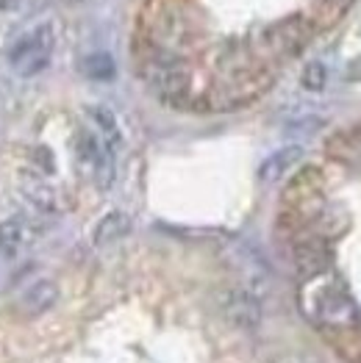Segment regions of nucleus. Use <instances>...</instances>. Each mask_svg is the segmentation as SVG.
Segmentation results:
<instances>
[{"mask_svg":"<svg viewBox=\"0 0 361 363\" xmlns=\"http://www.w3.org/2000/svg\"><path fill=\"white\" fill-rule=\"evenodd\" d=\"M145 39L151 50L180 56L198 42V26L180 0H151L142 11Z\"/></svg>","mask_w":361,"mask_h":363,"instance_id":"nucleus-1","label":"nucleus"},{"mask_svg":"<svg viewBox=\"0 0 361 363\" xmlns=\"http://www.w3.org/2000/svg\"><path fill=\"white\" fill-rule=\"evenodd\" d=\"M142 78L164 103H180L189 97V89H192V75L180 56L158 53V50H151L145 56Z\"/></svg>","mask_w":361,"mask_h":363,"instance_id":"nucleus-2","label":"nucleus"},{"mask_svg":"<svg viewBox=\"0 0 361 363\" xmlns=\"http://www.w3.org/2000/svg\"><path fill=\"white\" fill-rule=\"evenodd\" d=\"M53 50H56V33H53V26L50 23H42L36 28L26 33L9 53V61L14 67L17 75L23 78H33L39 75L50 59H53Z\"/></svg>","mask_w":361,"mask_h":363,"instance_id":"nucleus-3","label":"nucleus"},{"mask_svg":"<svg viewBox=\"0 0 361 363\" xmlns=\"http://www.w3.org/2000/svg\"><path fill=\"white\" fill-rule=\"evenodd\" d=\"M75 155L97 189H109L114 183V155L117 152L109 150V145L92 128H81L75 133Z\"/></svg>","mask_w":361,"mask_h":363,"instance_id":"nucleus-4","label":"nucleus"},{"mask_svg":"<svg viewBox=\"0 0 361 363\" xmlns=\"http://www.w3.org/2000/svg\"><path fill=\"white\" fill-rule=\"evenodd\" d=\"M311 20L306 14H289L278 23H272L270 28L262 33V42H264V50L270 56L278 59H286V56H295L306 48V42L311 39Z\"/></svg>","mask_w":361,"mask_h":363,"instance_id":"nucleus-5","label":"nucleus"},{"mask_svg":"<svg viewBox=\"0 0 361 363\" xmlns=\"http://www.w3.org/2000/svg\"><path fill=\"white\" fill-rule=\"evenodd\" d=\"M317 316L328 325H350L356 319V303L342 286H325L317 294Z\"/></svg>","mask_w":361,"mask_h":363,"instance_id":"nucleus-6","label":"nucleus"},{"mask_svg":"<svg viewBox=\"0 0 361 363\" xmlns=\"http://www.w3.org/2000/svg\"><path fill=\"white\" fill-rule=\"evenodd\" d=\"M222 308H225L228 322L242 328V330H253V328H259V322H262V303H259V297L250 294L247 289H234V291H228Z\"/></svg>","mask_w":361,"mask_h":363,"instance_id":"nucleus-7","label":"nucleus"},{"mask_svg":"<svg viewBox=\"0 0 361 363\" xmlns=\"http://www.w3.org/2000/svg\"><path fill=\"white\" fill-rule=\"evenodd\" d=\"M295 264H298V272L301 277L311 280L317 274H323L331 264V252L323 239H306L295 247Z\"/></svg>","mask_w":361,"mask_h":363,"instance_id":"nucleus-8","label":"nucleus"},{"mask_svg":"<svg viewBox=\"0 0 361 363\" xmlns=\"http://www.w3.org/2000/svg\"><path fill=\"white\" fill-rule=\"evenodd\" d=\"M33 236H36V230L26 216H9L6 222H0V252L14 258L33 242Z\"/></svg>","mask_w":361,"mask_h":363,"instance_id":"nucleus-9","label":"nucleus"},{"mask_svg":"<svg viewBox=\"0 0 361 363\" xmlns=\"http://www.w3.org/2000/svg\"><path fill=\"white\" fill-rule=\"evenodd\" d=\"M56 300H59V286L53 280H36V283H31L28 289L23 291L20 311L26 316H42V313H48L56 305Z\"/></svg>","mask_w":361,"mask_h":363,"instance_id":"nucleus-10","label":"nucleus"},{"mask_svg":"<svg viewBox=\"0 0 361 363\" xmlns=\"http://www.w3.org/2000/svg\"><path fill=\"white\" fill-rule=\"evenodd\" d=\"M87 120H90L92 130L109 145V150H114V152L120 150L122 130L112 108H106V106H90V108H87Z\"/></svg>","mask_w":361,"mask_h":363,"instance_id":"nucleus-11","label":"nucleus"},{"mask_svg":"<svg viewBox=\"0 0 361 363\" xmlns=\"http://www.w3.org/2000/svg\"><path fill=\"white\" fill-rule=\"evenodd\" d=\"M303 158V147L301 145H289V147H281L278 152H272L270 158H264V164L259 167V178L264 183H275L281 181L298 161Z\"/></svg>","mask_w":361,"mask_h":363,"instance_id":"nucleus-12","label":"nucleus"},{"mask_svg":"<svg viewBox=\"0 0 361 363\" xmlns=\"http://www.w3.org/2000/svg\"><path fill=\"white\" fill-rule=\"evenodd\" d=\"M128 233H131V216L122 211H112L97 222L92 242L97 244V247H103V244L120 242L122 236H128Z\"/></svg>","mask_w":361,"mask_h":363,"instance_id":"nucleus-13","label":"nucleus"},{"mask_svg":"<svg viewBox=\"0 0 361 363\" xmlns=\"http://www.w3.org/2000/svg\"><path fill=\"white\" fill-rule=\"evenodd\" d=\"M23 191H26V197L31 200V206H33V208H39L42 213L59 211V194H56V189H53V186H48L45 181H39V178H28V181L23 183Z\"/></svg>","mask_w":361,"mask_h":363,"instance_id":"nucleus-14","label":"nucleus"},{"mask_svg":"<svg viewBox=\"0 0 361 363\" xmlns=\"http://www.w3.org/2000/svg\"><path fill=\"white\" fill-rule=\"evenodd\" d=\"M81 67H84V75L92 78V81H112L114 72H117L114 59H112L109 53H90Z\"/></svg>","mask_w":361,"mask_h":363,"instance_id":"nucleus-15","label":"nucleus"},{"mask_svg":"<svg viewBox=\"0 0 361 363\" xmlns=\"http://www.w3.org/2000/svg\"><path fill=\"white\" fill-rule=\"evenodd\" d=\"M353 0H317V14L320 20L328 26V23H336L347 9H350Z\"/></svg>","mask_w":361,"mask_h":363,"instance_id":"nucleus-16","label":"nucleus"},{"mask_svg":"<svg viewBox=\"0 0 361 363\" xmlns=\"http://www.w3.org/2000/svg\"><path fill=\"white\" fill-rule=\"evenodd\" d=\"M325 78H328V72H325V67L320 64V61H311L306 69H303V86L308 91H320L325 86Z\"/></svg>","mask_w":361,"mask_h":363,"instance_id":"nucleus-17","label":"nucleus"}]
</instances>
